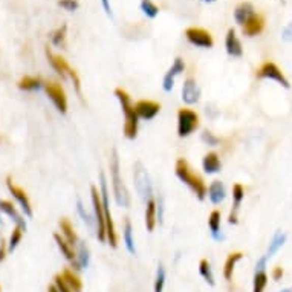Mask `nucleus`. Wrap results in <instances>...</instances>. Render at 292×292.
Segmentation results:
<instances>
[{"mask_svg":"<svg viewBox=\"0 0 292 292\" xmlns=\"http://www.w3.org/2000/svg\"><path fill=\"white\" fill-rule=\"evenodd\" d=\"M109 168H110V181H112V190H113V197L118 207L129 208L130 205V194L129 190L124 184V179L121 176V167H120V156L116 149H112L110 152V161H109Z\"/></svg>","mask_w":292,"mask_h":292,"instance_id":"f257e3e1","label":"nucleus"},{"mask_svg":"<svg viewBox=\"0 0 292 292\" xmlns=\"http://www.w3.org/2000/svg\"><path fill=\"white\" fill-rule=\"evenodd\" d=\"M19 89L20 91H26V92H36V91H40L45 87V83L42 81L40 77H31V75H26L23 77L20 81H19Z\"/></svg>","mask_w":292,"mask_h":292,"instance_id":"c85d7f7f","label":"nucleus"},{"mask_svg":"<svg viewBox=\"0 0 292 292\" xmlns=\"http://www.w3.org/2000/svg\"><path fill=\"white\" fill-rule=\"evenodd\" d=\"M266 261H268V257L263 255L261 258H258V261L255 265V272H254V278H252V292H265V287L268 284Z\"/></svg>","mask_w":292,"mask_h":292,"instance_id":"dca6fc26","label":"nucleus"},{"mask_svg":"<svg viewBox=\"0 0 292 292\" xmlns=\"http://www.w3.org/2000/svg\"><path fill=\"white\" fill-rule=\"evenodd\" d=\"M245 199V188L242 187V184H234L232 185V208L231 213L228 216V223L231 225H237L239 222V210L240 205Z\"/></svg>","mask_w":292,"mask_h":292,"instance_id":"f3484780","label":"nucleus"},{"mask_svg":"<svg viewBox=\"0 0 292 292\" xmlns=\"http://www.w3.org/2000/svg\"><path fill=\"white\" fill-rule=\"evenodd\" d=\"M202 168L207 174H216L222 170V161L216 152H208L202 158Z\"/></svg>","mask_w":292,"mask_h":292,"instance_id":"412c9836","label":"nucleus"},{"mask_svg":"<svg viewBox=\"0 0 292 292\" xmlns=\"http://www.w3.org/2000/svg\"><path fill=\"white\" fill-rule=\"evenodd\" d=\"M48 292H59V289H57L54 284H51V286L48 287Z\"/></svg>","mask_w":292,"mask_h":292,"instance_id":"09e8293b","label":"nucleus"},{"mask_svg":"<svg viewBox=\"0 0 292 292\" xmlns=\"http://www.w3.org/2000/svg\"><path fill=\"white\" fill-rule=\"evenodd\" d=\"M280 292H292V287H286V289H283V290H280Z\"/></svg>","mask_w":292,"mask_h":292,"instance_id":"3c124183","label":"nucleus"},{"mask_svg":"<svg viewBox=\"0 0 292 292\" xmlns=\"http://www.w3.org/2000/svg\"><path fill=\"white\" fill-rule=\"evenodd\" d=\"M59 226H60V229H62V236H63L72 246H77L80 240H78V236H77V232H75L74 225L71 223V220L66 219V217H63V219H60Z\"/></svg>","mask_w":292,"mask_h":292,"instance_id":"bb28decb","label":"nucleus"},{"mask_svg":"<svg viewBox=\"0 0 292 292\" xmlns=\"http://www.w3.org/2000/svg\"><path fill=\"white\" fill-rule=\"evenodd\" d=\"M272 278L275 280V281H278V280H281V277H283V268H280V266H275L274 269H272Z\"/></svg>","mask_w":292,"mask_h":292,"instance_id":"49530a36","label":"nucleus"},{"mask_svg":"<svg viewBox=\"0 0 292 292\" xmlns=\"http://www.w3.org/2000/svg\"><path fill=\"white\" fill-rule=\"evenodd\" d=\"M144 220H145V228L149 232H153L156 225H158V217H156V203L155 197L145 202V213H144Z\"/></svg>","mask_w":292,"mask_h":292,"instance_id":"a878e982","label":"nucleus"},{"mask_svg":"<svg viewBox=\"0 0 292 292\" xmlns=\"http://www.w3.org/2000/svg\"><path fill=\"white\" fill-rule=\"evenodd\" d=\"M46 59L49 62V65L52 66V69L62 77V80H68V74L71 71L69 63L66 62V59H63L62 55H55L49 51V48H46Z\"/></svg>","mask_w":292,"mask_h":292,"instance_id":"6ab92c4d","label":"nucleus"},{"mask_svg":"<svg viewBox=\"0 0 292 292\" xmlns=\"http://www.w3.org/2000/svg\"><path fill=\"white\" fill-rule=\"evenodd\" d=\"M0 223H2V219H0Z\"/></svg>","mask_w":292,"mask_h":292,"instance_id":"864d4df0","label":"nucleus"},{"mask_svg":"<svg viewBox=\"0 0 292 292\" xmlns=\"http://www.w3.org/2000/svg\"><path fill=\"white\" fill-rule=\"evenodd\" d=\"M7 187H8L10 193L13 194V197L19 202V205H20L22 211L25 213V216L33 217V214H34V213H33V205H31V200H30L28 193H26L22 187L16 185V184L13 182V179H11V178H8V179H7Z\"/></svg>","mask_w":292,"mask_h":292,"instance_id":"9b49d317","label":"nucleus"},{"mask_svg":"<svg viewBox=\"0 0 292 292\" xmlns=\"http://www.w3.org/2000/svg\"><path fill=\"white\" fill-rule=\"evenodd\" d=\"M133 107H135L138 118L145 120V121L155 120L161 112V104L156 101H152V100H139L133 104Z\"/></svg>","mask_w":292,"mask_h":292,"instance_id":"f8f14e48","label":"nucleus"},{"mask_svg":"<svg viewBox=\"0 0 292 292\" xmlns=\"http://www.w3.org/2000/svg\"><path fill=\"white\" fill-rule=\"evenodd\" d=\"M0 211H4L7 216H10V217L16 222V225H17V226H20V228L26 229V222H25L23 216H22V214L16 210V207H14V203H13V202L5 200V199H0Z\"/></svg>","mask_w":292,"mask_h":292,"instance_id":"b1692460","label":"nucleus"},{"mask_svg":"<svg viewBox=\"0 0 292 292\" xmlns=\"http://www.w3.org/2000/svg\"><path fill=\"white\" fill-rule=\"evenodd\" d=\"M185 39L190 45L196 48H202V49H210L214 45L211 33L203 28H187Z\"/></svg>","mask_w":292,"mask_h":292,"instance_id":"9d476101","label":"nucleus"},{"mask_svg":"<svg viewBox=\"0 0 292 292\" xmlns=\"http://www.w3.org/2000/svg\"><path fill=\"white\" fill-rule=\"evenodd\" d=\"M243 258V254L242 252H231L228 257H226V261H225V265H223V277H225V280H231L232 278V274H234V269H236V265H237V261H240Z\"/></svg>","mask_w":292,"mask_h":292,"instance_id":"c756f323","label":"nucleus"},{"mask_svg":"<svg viewBox=\"0 0 292 292\" xmlns=\"http://www.w3.org/2000/svg\"><path fill=\"white\" fill-rule=\"evenodd\" d=\"M133 182H135V188H136L139 197L144 202L153 199V184H152L147 168L144 167V164L141 161H136L133 164Z\"/></svg>","mask_w":292,"mask_h":292,"instance_id":"39448f33","label":"nucleus"},{"mask_svg":"<svg viewBox=\"0 0 292 292\" xmlns=\"http://www.w3.org/2000/svg\"><path fill=\"white\" fill-rule=\"evenodd\" d=\"M184 71H185V62L181 57H176L173 65L170 66V69L165 72V75L162 78V89L165 92H171L173 87H174V78L178 75H181Z\"/></svg>","mask_w":292,"mask_h":292,"instance_id":"2eb2a0df","label":"nucleus"},{"mask_svg":"<svg viewBox=\"0 0 292 292\" xmlns=\"http://www.w3.org/2000/svg\"><path fill=\"white\" fill-rule=\"evenodd\" d=\"M26 229H23V228H20V226H17L16 225V228L13 229V232H11V236H10V242H8V251L11 252V251H14L17 246H19V243L22 242V239H23V232H25Z\"/></svg>","mask_w":292,"mask_h":292,"instance_id":"e433bc0d","label":"nucleus"},{"mask_svg":"<svg viewBox=\"0 0 292 292\" xmlns=\"http://www.w3.org/2000/svg\"><path fill=\"white\" fill-rule=\"evenodd\" d=\"M66 36H68V25H62L60 28H57L52 34H51V43L57 48H63L66 46Z\"/></svg>","mask_w":292,"mask_h":292,"instance_id":"72a5a7b5","label":"nucleus"},{"mask_svg":"<svg viewBox=\"0 0 292 292\" xmlns=\"http://www.w3.org/2000/svg\"><path fill=\"white\" fill-rule=\"evenodd\" d=\"M199 274L202 275V278H203L210 286H214V284H216L211 265H210V261H208L207 258H202V260L199 261Z\"/></svg>","mask_w":292,"mask_h":292,"instance_id":"f704fd0d","label":"nucleus"},{"mask_svg":"<svg viewBox=\"0 0 292 292\" xmlns=\"http://www.w3.org/2000/svg\"><path fill=\"white\" fill-rule=\"evenodd\" d=\"M77 211H78V214H80V217L83 219V222L89 226V228H92L94 225H95V220H94V217L86 211V208H84V205H83V202H81V199H78L77 200Z\"/></svg>","mask_w":292,"mask_h":292,"instance_id":"58836bf2","label":"nucleus"},{"mask_svg":"<svg viewBox=\"0 0 292 292\" xmlns=\"http://www.w3.org/2000/svg\"><path fill=\"white\" fill-rule=\"evenodd\" d=\"M43 89L46 92V97L55 106V109L62 115H66L68 113V97H66V92H65L63 86L59 81H48V83H45Z\"/></svg>","mask_w":292,"mask_h":292,"instance_id":"6e6552de","label":"nucleus"},{"mask_svg":"<svg viewBox=\"0 0 292 292\" xmlns=\"http://www.w3.org/2000/svg\"><path fill=\"white\" fill-rule=\"evenodd\" d=\"M62 277H63L65 283L71 287L72 292H81L83 290V281H81V278L78 277V274L75 271L66 268V269H63Z\"/></svg>","mask_w":292,"mask_h":292,"instance_id":"cd10ccee","label":"nucleus"},{"mask_svg":"<svg viewBox=\"0 0 292 292\" xmlns=\"http://www.w3.org/2000/svg\"><path fill=\"white\" fill-rule=\"evenodd\" d=\"M281 39H283V42H286V43H292V22L287 23V25L283 28V31H281Z\"/></svg>","mask_w":292,"mask_h":292,"instance_id":"c03bdc74","label":"nucleus"},{"mask_svg":"<svg viewBox=\"0 0 292 292\" xmlns=\"http://www.w3.org/2000/svg\"><path fill=\"white\" fill-rule=\"evenodd\" d=\"M225 49H226V54L229 57H234V59H239L243 55V48H242V43L236 34V30L234 28H229L228 33H226V37H225Z\"/></svg>","mask_w":292,"mask_h":292,"instance_id":"a211bd4d","label":"nucleus"},{"mask_svg":"<svg viewBox=\"0 0 292 292\" xmlns=\"http://www.w3.org/2000/svg\"><path fill=\"white\" fill-rule=\"evenodd\" d=\"M101 5H103V10H104V13L107 14V16H110L112 17V7H110V2L109 0H101Z\"/></svg>","mask_w":292,"mask_h":292,"instance_id":"de8ad7c7","label":"nucleus"},{"mask_svg":"<svg viewBox=\"0 0 292 292\" xmlns=\"http://www.w3.org/2000/svg\"><path fill=\"white\" fill-rule=\"evenodd\" d=\"M59 5H60L65 11H69V13L77 11L78 7H80L78 0H59Z\"/></svg>","mask_w":292,"mask_h":292,"instance_id":"79ce46f5","label":"nucleus"},{"mask_svg":"<svg viewBox=\"0 0 292 292\" xmlns=\"http://www.w3.org/2000/svg\"><path fill=\"white\" fill-rule=\"evenodd\" d=\"M181 98L182 101L187 104V106H194L199 103L200 100V87L196 81V78L193 77H188L184 84H182V92H181Z\"/></svg>","mask_w":292,"mask_h":292,"instance_id":"ddd939ff","label":"nucleus"},{"mask_svg":"<svg viewBox=\"0 0 292 292\" xmlns=\"http://www.w3.org/2000/svg\"><path fill=\"white\" fill-rule=\"evenodd\" d=\"M220 219H222V214L219 210H213L208 216V228H210L211 237L216 242H222L225 239V234L220 229Z\"/></svg>","mask_w":292,"mask_h":292,"instance_id":"5701e85b","label":"nucleus"},{"mask_svg":"<svg viewBox=\"0 0 292 292\" xmlns=\"http://www.w3.org/2000/svg\"><path fill=\"white\" fill-rule=\"evenodd\" d=\"M54 240H55V243H57V246H59L62 255L71 263L72 271H75V272L80 271V268H78V265H77V251H75V246H72L60 232H55V234H54Z\"/></svg>","mask_w":292,"mask_h":292,"instance_id":"4468645a","label":"nucleus"},{"mask_svg":"<svg viewBox=\"0 0 292 292\" xmlns=\"http://www.w3.org/2000/svg\"><path fill=\"white\" fill-rule=\"evenodd\" d=\"M91 199L94 205V220H95V231H97V239L100 242H106V219H104V211H103V202L100 196V190L92 185L91 187Z\"/></svg>","mask_w":292,"mask_h":292,"instance_id":"0eeeda50","label":"nucleus"},{"mask_svg":"<svg viewBox=\"0 0 292 292\" xmlns=\"http://www.w3.org/2000/svg\"><path fill=\"white\" fill-rule=\"evenodd\" d=\"M199 115L190 107H182L178 110V136L188 138L199 129Z\"/></svg>","mask_w":292,"mask_h":292,"instance_id":"423d86ee","label":"nucleus"},{"mask_svg":"<svg viewBox=\"0 0 292 292\" xmlns=\"http://www.w3.org/2000/svg\"><path fill=\"white\" fill-rule=\"evenodd\" d=\"M200 2H203V4H214L216 0H200Z\"/></svg>","mask_w":292,"mask_h":292,"instance_id":"8fccbe9b","label":"nucleus"},{"mask_svg":"<svg viewBox=\"0 0 292 292\" xmlns=\"http://www.w3.org/2000/svg\"><path fill=\"white\" fill-rule=\"evenodd\" d=\"M207 196L213 205H220L226 199V188L222 181H213L207 188Z\"/></svg>","mask_w":292,"mask_h":292,"instance_id":"aec40b11","label":"nucleus"},{"mask_svg":"<svg viewBox=\"0 0 292 292\" xmlns=\"http://www.w3.org/2000/svg\"><path fill=\"white\" fill-rule=\"evenodd\" d=\"M164 286H165V269L164 266L159 263L158 266V271H156V278H155V292H162L164 290Z\"/></svg>","mask_w":292,"mask_h":292,"instance_id":"4c0bfd02","label":"nucleus"},{"mask_svg":"<svg viewBox=\"0 0 292 292\" xmlns=\"http://www.w3.org/2000/svg\"><path fill=\"white\" fill-rule=\"evenodd\" d=\"M78 249H77V265L81 269L87 268L89 266V261H91V251L87 248V245L84 242H78Z\"/></svg>","mask_w":292,"mask_h":292,"instance_id":"2f4dec72","label":"nucleus"},{"mask_svg":"<svg viewBox=\"0 0 292 292\" xmlns=\"http://www.w3.org/2000/svg\"><path fill=\"white\" fill-rule=\"evenodd\" d=\"M174 174H176V178H178L182 184H185V185L196 194V197H197L199 200H205V197H207V185H205V181H203L199 174H196V173L191 170V167H190V164H188L187 159L179 158V159L176 161V164H174Z\"/></svg>","mask_w":292,"mask_h":292,"instance_id":"7ed1b4c3","label":"nucleus"},{"mask_svg":"<svg viewBox=\"0 0 292 292\" xmlns=\"http://www.w3.org/2000/svg\"><path fill=\"white\" fill-rule=\"evenodd\" d=\"M113 95L116 97V100L120 101L121 110L124 113V136L127 139H136L138 136V129H139V118L135 112L133 103L130 95L123 89V87H116Z\"/></svg>","mask_w":292,"mask_h":292,"instance_id":"f03ea898","label":"nucleus"},{"mask_svg":"<svg viewBox=\"0 0 292 292\" xmlns=\"http://www.w3.org/2000/svg\"><path fill=\"white\" fill-rule=\"evenodd\" d=\"M284 242H286V234L284 232H281V231H277L275 234H274V237H272V240H271V243H269V246H268V252H266V257L268 258H271L283 245H284Z\"/></svg>","mask_w":292,"mask_h":292,"instance_id":"473e14b6","label":"nucleus"},{"mask_svg":"<svg viewBox=\"0 0 292 292\" xmlns=\"http://www.w3.org/2000/svg\"><path fill=\"white\" fill-rule=\"evenodd\" d=\"M255 77H257L258 80H272V81H277V83L281 84L284 89H289V87H290L289 80L284 77V74L281 72V69H280L275 63H272V62L263 63V65L257 69Z\"/></svg>","mask_w":292,"mask_h":292,"instance_id":"1a4fd4ad","label":"nucleus"},{"mask_svg":"<svg viewBox=\"0 0 292 292\" xmlns=\"http://www.w3.org/2000/svg\"><path fill=\"white\" fill-rule=\"evenodd\" d=\"M242 28H243V34L248 36V37L258 36L265 28V19L261 16H258V14H254Z\"/></svg>","mask_w":292,"mask_h":292,"instance_id":"393cba45","label":"nucleus"},{"mask_svg":"<svg viewBox=\"0 0 292 292\" xmlns=\"http://www.w3.org/2000/svg\"><path fill=\"white\" fill-rule=\"evenodd\" d=\"M254 14H255V10H254L252 4H249V2H242V4H239V5L236 7V10H234V20H236L237 25L243 26Z\"/></svg>","mask_w":292,"mask_h":292,"instance_id":"4be33fe9","label":"nucleus"},{"mask_svg":"<svg viewBox=\"0 0 292 292\" xmlns=\"http://www.w3.org/2000/svg\"><path fill=\"white\" fill-rule=\"evenodd\" d=\"M141 11L144 16H147L149 19H156L158 14H159V8L155 2L152 0H141Z\"/></svg>","mask_w":292,"mask_h":292,"instance_id":"c9c22d12","label":"nucleus"},{"mask_svg":"<svg viewBox=\"0 0 292 292\" xmlns=\"http://www.w3.org/2000/svg\"><path fill=\"white\" fill-rule=\"evenodd\" d=\"M100 196H101L103 211H104V219H106V242H109V245L112 248H116L118 246V234H116L112 211H110V196H109L107 179H106V174L103 171L100 173Z\"/></svg>","mask_w":292,"mask_h":292,"instance_id":"20e7f679","label":"nucleus"},{"mask_svg":"<svg viewBox=\"0 0 292 292\" xmlns=\"http://www.w3.org/2000/svg\"><path fill=\"white\" fill-rule=\"evenodd\" d=\"M200 139L207 144V145H210V147H217L219 144H220V138H217L213 132H210V130H203L202 132V135H200Z\"/></svg>","mask_w":292,"mask_h":292,"instance_id":"ea45409f","label":"nucleus"},{"mask_svg":"<svg viewBox=\"0 0 292 292\" xmlns=\"http://www.w3.org/2000/svg\"><path fill=\"white\" fill-rule=\"evenodd\" d=\"M8 245L4 242V240H0V261H4L7 258V254H8Z\"/></svg>","mask_w":292,"mask_h":292,"instance_id":"a18cd8bd","label":"nucleus"},{"mask_svg":"<svg viewBox=\"0 0 292 292\" xmlns=\"http://www.w3.org/2000/svg\"><path fill=\"white\" fill-rule=\"evenodd\" d=\"M0 292H2V286H0Z\"/></svg>","mask_w":292,"mask_h":292,"instance_id":"603ef678","label":"nucleus"},{"mask_svg":"<svg viewBox=\"0 0 292 292\" xmlns=\"http://www.w3.org/2000/svg\"><path fill=\"white\" fill-rule=\"evenodd\" d=\"M155 203H156V217H158V223L162 225V223H164V197H162V194L158 193V196L155 197Z\"/></svg>","mask_w":292,"mask_h":292,"instance_id":"a19ab883","label":"nucleus"},{"mask_svg":"<svg viewBox=\"0 0 292 292\" xmlns=\"http://www.w3.org/2000/svg\"><path fill=\"white\" fill-rule=\"evenodd\" d=\"M54 286L59 289V292H72V290H71V287L65 283V280H63L62 274L55 275V278H54Z\"/></svg>","mask_w":292,"mask_h":292,"instance_id":"37998d69","label":"nucleus"},{"mask_svg":"<svg viewBox=\"0 0 292 292\" xmlns=\"http://www.w3.org/2000/svg\"><path fill=\"white\" fill-rule=\"evenodd\" d=\"M123 237H124V243H126L127 251H129L130 254H136V246H135V239H133V228H132L130 219H126V220H124Z\"/></svg>","mask_w":292,"mask_h":292,"instance_id":"7c9ffc66","label":"nucleus"}]
</instances>
